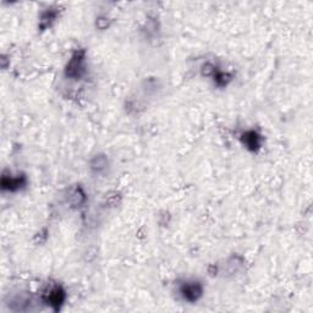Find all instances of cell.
Instances as JSON below:
<instances>
[{
    "mask_svg": "<svg viewBox=\"0 0 313 313\" xmlns=\"http://www.w3.org/2000/svg\"><path fill=\"white\" fill-rule=\"evenodd\" d=\"M86 72V57L85 51L77 50L72 54L65 69V75L70 78H81Z\"/></svg>",
    "mask_w": 313,
    "mask_h": 313,
    "instance_id": "obj_1",
    "label": "cell"
},
{
    "mask_svg": "<svg viewBox=\"0 0 313 313\" xmlns=\"http://www.w3.org/2000/svg\"><path fill=\"white\" fill-rule=\"evenodd\" d=\"M179 292L187 302H196L203 295V286L196 280H187L184 282L179 288Z\"/></svg>",
    "mask_w": 313,
    "mask_h": 313,
    "instance_id": "obj_2",
    "label": "cell"
},
{
    "mask_svg": "<svg viewBox=\"0 0 313 313\" xmlns=\"http://www.w3.org/2000/svg\"><path fill=\"white\" fill-rule=\"evenodd\" d=\"M43 300H44V302L48 306L53 307L54 311H58V309H60V306L63 305L64 301H65V291L59 285L51 286L43 295Z\"/></svg>",
    "mask_w": 313,
    "mask_h": 313,
    "instance_id": "obj_3",
    "label": "cell"
},
{
    "mask_svg": "<svg viewBox=\"0 0 313 313\" xmlns=\"http://www.w3.org/2000/svg\"><path fill=\"white\" fill-rule=\"evenodd\" d=\"M89 169L92 170V173L98 174V175H102V174L107 173L109 169V159L107 155L98 154L93 156L89 162Z\"/></svg>",
    "mask_w": 313,
    "mask_h": 313,
    "instance_id": "obj_4",
    "label": "cell"
},
{
    "mask_svg": "<svg viewBox=\"0 0 313 313\" xmlns=\"http://www.w3.org/2000/svg\"><path fill=\"white\" fill-rule=\"evenodd\" d=\"M260 141H262L260 136L256 131H253V130L245 132L242 135V142L246 146V148L253 150V152L260 148Z\"/></svg>",
    "mask_w": 313,
    "mask_h": 313,
    "instance_id": "obj_5",
    "label": "cell"
},
{
    "mask_svg": "<svg viewBox=\"0 0 313 313\" xmlns=\"http://www.w3.org/2000/svg\"><path fill=\"white\" fill-rule=\"evenodd\" d=\"M68 202L70 203L71 207H81L86 202V193L83 192V190L80 186L72 188L69 193Z\"/></svg>",
    "mask_w": 313,
    "mask_h": 313,
    "instance_id": "obj_6",
    "label": "cell"
},
{
    "mask_svg": "<svg viewBox=\"0 0 313 313\" xmlns=\"http://www.w3.org/2000/svg\"><path fill=\"white\" fill-rule=\"evenodd\" d=\"M25 185V179L24 178H8V176H3L2 180V186L3 188H9L11 191H15L21 188Z\"/></svg>",
    "mask_w": 313,
    "mask_h": 313,
    "instance_id": "obj_7",
    "label": "cell"
}]
</instances>
